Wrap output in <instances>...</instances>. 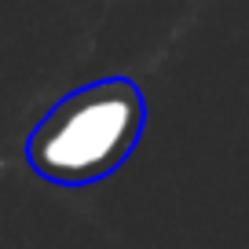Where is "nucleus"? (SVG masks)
<instances>
[{"label":"nucleus","instance_id":"nucleus-1","mask_svg":"<svg viewBox=\"0 0 249 249\" xmlns=\"http://www.w3.org/2000/svg\"><path fill=\"white\" fill-rule=\"evenodd\" d=\"M147 99L128 77H103L62 95L26 140V161L40 179L88 187L107 179L136 150Z\"/></svg>","mask_w":249,"mask_h":249}]
</instances>
